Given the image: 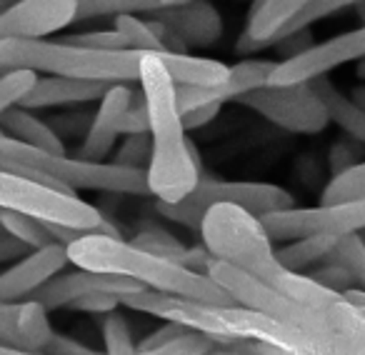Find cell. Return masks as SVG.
<instances>
[{
  "instance_id": "obj_8",
  "label": "cell",
  "mask_w": 365,
  "mask_h": 355,
  "mask_svg": "<svg viewBox=\"0 0 365 355\" xmlns=\"http://www.w3.org/2000/svg\"><path fill=\"white\" fill-rule=\"evenodd\" d=\"M230 203L248 213L265 218L270 213L295 208V198L290 190L273 183H255V180H215V178H200V183L185 200L175 205L155 203V210L170 223L185 225V228L200 230L203 215L213 205Z\"/></svg>"
},
{
  "instance_id": "obj_1",
  "label": "cell",
  "mask_w": 365,
  "mask_h": 355,
  "mask_svg": "<svg viewBox=\"0 0 365 355\" xmlns=\"http://www.w3.org/2000/svg\"><path fill=\"white\" fill-rule=\"evenodd\" d=\"M200 238L213 260L245 270L285 298L298 300L310 308H328L343 300V295L320 285L310 275L283 268L275 258L273 238L265 230L263 220L238 205H213L203 215Z\"/></svg>"
},
{
  "instance_id": "obj_20",
  "label": "cell",
  "mask_w": 365,
  "mask_h": 355,
  "mask_svg": "<svg viewBox=\"0 0 365 355\" xmlns=\"http://www.w3.org/2000/svg\"><path fill=\"white\" fill-rule=\"evenodd\" d=\"M0 128L8 133V138L23 143L28 148H36L43 153H53V155H66V148H63L61 133L53 125H48L46 120L36 115L28 108H13L6 115H0Z\"/></svg>"
},
{
  "instance_id": "obj_30",
  "label": "cell",
  "mask_w": 365,
  "mask_h": 355,
  "mask_svg": "<svg viewBox=\"0 0 365 355\" xmlns=\"http://www.w3.org/2000/svg\"><path fill=\"white\" fill-rule=\"evenodd\" d=\"M330 263H338L353 275L355 285L365 290V240L360 235H345L335 243Z\"/></svg>"
},
{
  "instance_id": "obj_28",
  "label": "cell",
  "mask_w": 365,
  "mask_h": 355,
  "mask_svg": "<svg viewBox=\"0 0 365 355\" xmlns=\"http://www.w3.org/2000/svg\"><path fill=\"white\" fill-rule=\"evenodd\" d=\"M365 198V160L353 165L350 170L333 175L323 188L320 203H345V200Z\"/></svg>"
},
{
  "instance_id": "obj_12",
  "label": "cell",
  "mask_w": 365,
  "mask_h": 355,
  "mask_svg": "<svg viewBox=\"0 0 365 355\" xmlns=\"http://www.w3.org/2000/svg\"><path fill=\"white\" fill-rule=\"evenodd\" d=\"M365 58V26L355 31L340 33L330 41L315 43L305 53L288 61H278L268 86H300L325 78L330 71L345 66V63L363 61Z\"/></svg>"
},
{
  "instance_id": "obj_13",
  "label": "cell",
  "mask_w": 365,
  "mask_h": 355,
  "mask_svg": "<svg viewBox=\"0 0 365 355\" xmlns=\"http://www.w3.org/2000/svg\"><path fill=\"white\" fill-rule=\"evenodd\" d=\"M78 21V0H23L0 13V43L38 41Z\"/></svg>"
},
{
  "instance_id": "obj_16",
  "label": "cell",
  "mask_w": 365,
  "mask_h": 355,
  "mask_svg": "<svg viewBox=\"0 0 365 355\" xmlns=\"http://www.w3.org/2000/svg\"><path fill=\"white\" fill-rule=\"evenodd\" d=\"M135 103V93L130 91L128 83H115L106 91V96L98 101V110L93 113L91 125L86 130V140L81 145V158L86 160H98L110 155L120 138V125L125 118L128 108Z\"/></svg>"
},
{
  "instance_id": "obj_2",
  "label": "cell",
  "mask_w": 365,
  "mask_h": 355,
  "mask_svg": "<svg viewBox=\"0 0 365 355\" xmlns=\"http://www.w3.org/2000/svg\"><path fill=\"white\" fill-rule=\"evenodd\" d=\"M140 93L150 118V165L148 188L155 203L175 205L185 200L200 183V158L195 143L188 138L178 106V86L168 76L158 53H143L140 58Z\"/></svg>"
},
{
  "instance_id": "obj_27",
  "label": "cell",
  "mask_w": 365,
  "mask_h": 355,
  "mask_svg": "<svg viewBox=\"0 0 365 355\" xmlns=\"http://www.w3.org/2000/svg\"><path fill=\"white\" fill-rule=\"evenodd\" d=\"M115 28L123 36L125 46L135 53H165L163 48V38L158 31L155 21H143L138 16H120L115 18Z\"/></svg>"
},
{
  "instance_id": "obj_49",
  "label": "cell",
  "mask_w": 365,
  "mask_h": 355,
  "mask_svg": "<svg viewBox=\"0 0 365 355\" xmlns=\"http://www.w3.org/2000/svg\"><path fill=\"white\" fill-rule=\"evenodd\" d=\"M18 3H23V0H0V13L8 11V8H13V6H18Z\"/></svg>"
},
{
  "instance_id": "obj_3",
  "label": "cell",
  "mask_w": 365,
  "mask_h": 355,
  "mask_svg": "<svg viewBox=\"0 0 365 355\" xmlns=\"http://www.w3.org/2000/svg\"><path fill=\"white\" fill-rule=\"evenodd\" d=\"M205 275L238 305L270 315L308 335L320 348V355H365V318L345 300H338L328 308H310L220 260H210Z\"/></svg>"
},
{
  "instance_id": "obj_26",
  "label": "cell",
  "mask_w": 365,
  "mask_h": 355,
  "mask_svg": "<svg viewBox=\"0 0 365 355\" xmlns=\"http://www.w3.org/2000/svg\"><path fill=\"white\" fill-rule=\"evenodd\" d=\"M163 0H78V21H91V18H120V16H138V13L163 11Z\"/></svg>"
},
{
  "instance_id": "obj_44",
  "label": "cell",
  "mask_w": 365,
  "mask_h": 355,
  "mask_svg": "<svg viewBox=\"0 0 365 355\" xmlns=\"http://www.w3.org/2000/svg\"><path fill=\"white\" fill-rule=\"evenodd\" d=\"M353 165H358L353 158V150H350L345 143H335L333 150H330V168H333V175H340V173L350 170Z\"/></svg>"
},
{
  "instance_id": "obj_51",
  "label": "cell",
  "mask_w": 365,
  "mask_h": 355,
  "mask_svg": "<svg viewBox=\"0 0 365 355\" xmlns=\"http://www.w3.org/2000/svg\"><path fill=\"white\" fill-rule=\"evenodd\" d=\"M8 71H11V68H6V66H3V63H0V76H6Z\"/></svg>"
},
{
  "instance_id": "obj_9",
  "label": "cell",
  "mask_w": 365,
  "mask_h": 355,
  "mask_svg": "<svg viewBox=\"0 0 365 355\" xmlns=\"http://www.w3.org/2000/svg\"><path fill=\"white\" fill-rule=\"evenodd\" d=\"M0 210H16L48 225H63L81 233L101 230V233L120 235L96 205L8 170H0Z\"/></svg>"
},
{
  "instance_id": "obj_7",
  "label": "cell",
  "mask_w": 365,
  "mask_h": 355,
  "mask_svg": "<svg viewBox=\"0 0 365 355\" xmlns=\"http://www.w3.org/2000/svg\"><path fill=\"white\" fill-rule=\"evenodd\" d=\"M0 168L3 170H36L43 173L48 180L71 195L78 190H96V193H115V195H150L148 188V170L135 168H120L115 163H98L86 158L53 155L36 148H28L13 138L0 140Z\"/></svg>"
},
{
  "instance_id": "obj_37",
  "label": "cell",
  "mask_w": 365,
  "mask_h": 355,
  "mask_svg": "<svg viewBox=\"0 0 365 355\" xmlns=\"http://www.w3.org/2000/svg\"><path fill=\"white\" fill-rule=\"evenodd\" d=\"M120 295H110V293H96V295H86V298L76 300L71 305L73 310H83V313L91 315H110L120 308Z\"/></svg>"
},
{
  "instance_id": "obj_48",
  "label": "cell",
  "mask_w": 365,
  "mask_h": 355,
  "mask_svg": "<svg viewBox=\"0 0 365 355\" xmlns=\"http://www.w3.org/2000/svg\"><path fill=\"white\" fill-rule=\"evenodd\" d=\"M350 98H353V101L358 103V106H363V108H365V86H358V88H355L353 96H350Z\"/></svg>"
},
{
  "instance_id": "obj_47",
  "label": "cell",
  "mask_w": 365,
  "mask_h": 355,
  "mask_svg": "<svg viewBox=\"0 0 365 355\" xmlns=\"http://www.w3.org/2000/svg\"><path fill=\"white\" fill-rule=\"evenodd\" d=\"M0 355H46V353H28V350H18L11 345H0Z\"/></svg>"
},
{
  "instance_id": "obj_5",
  "label": "cell",
  "mask_w": 365,
  "mask_h": 355,
  "mask_svg": "<svg viewBox=\"0 0 365 355\" xmlns=\"http://www.w3.org/2000/svg\"><path fill=\"white\" fill-rule=\"evenodd\" d=\"M68 248V258L76 268L96 270L108 275H125L135 280L145 290L175 295V298L200 300V303L215 305H238L218 283L205 273L190 270L180 263H173L155 253L138 248L135 243H128L120 235L110 233H86L73 240Z\"/></svg>"
},
{
  "instance_id": "obj_24",
  "label": "cell",
  "mask_w": 365,
  "mask_h": 355,
  "mask_svg": "<svg viewBox=\"0 0 365 355\" xmlns=\"http://www.w3.org/2000/svg\"><path fill=\"white\" fill-rule=\"evenodd\" d=\"M338 240L340 238H333V235H310V238L290 240L285 248L275 250V258L283 268L293 270V273H303L320 260H328Z\"/></svg>"
},
{
  "instance_id": "obj_10",
  "label": "cell",
  "mask_w": 365,
  "mask_h": 355,
  "mask_svg": "<svg viewBox=\"0 0 365 355\" xmlns=\"http://www.w3.org/2000/svg\"><path fill=\"white\" fill-rule=\"evenodd\" d=\"M240 106L250 108L268 123L298 135H318L328 128L330 118L323 101L310 83L300 86H265L238 98Z\"/></svg>"
},
{
  "instance_id": "obj_19",
  "label": "cell",
  "mask_w": 365,
  "mask_h": 355,
  "mask_svg": "<svg viewBox=\"0 0 365 355\" xmlns=\"http://www.w3.org/2000/svg\"><path fill=\"white\" fill-rule=\"evenodd\" d=\"M110 86L96 81H81V78H63V76H43L26 96L21 108L28 110H43V108H61L78 106V103L101 101Z\"/></svg>"
},
{
  "instance_id": "obj_15",
  "label": "cell",
  "mask_w": 365,
  "mask_h": 355,
  "mask_svg": "<svg viewBox=\"0 0 365 355\" xmlns=\"http://www.w3.org/2000/svg\"><path fill=\"white\" fill-rule=\"evenodd\" d=\"M138 290H145L143 285H138L135 280L125 278V275H108V273H96V270L76 268L71 273H61L53 280H48L33 298L38 303H43L48 310L56 308H71L76 300L86 298V295L96 293H110V295H130Z\"/></svg>"
},
{
  "instance_id": "obj_36",
  "label": "cell",
  "mask_w": 365,
  "mask_h": 355,
  "mask_svg": "<svg viewBox=\"0 0 365 355\" xmlns=\"http://www.w3.org/2000/svg\"><path fill=\"white\" fill-rule=\"evenodd\" d=\"M310 278L318 280L320 285H325V288L335 290V293H340V295L348 288H353V283H355L353 275L338 263H330V265H325V268L315 270V273H310Z\"/></svg>"
},
{
  "instance_id": "obj_22",
  "label": "cell",
  "mask_w": 365,
  "mask_h": 355,
  "mask_svg": "<svg viewBox=\"0 0 365 355\" xmlns=\"http://www.w3.org/2000/svg\"><path fill=\"white\" fill-rule=\"evenodd\" d=\"M310 86H313V91L323 101L330 123H335L348 138H353V140L365 145V108L358 106L350 96L340 93L328 78H318Z\"/></svg>"
},
{
  "instance_id": "obj_25",
  "label": "cell",
  "mask_w": 365,
  "mask_h": 355,
  "mask_svg": "<svg viewBox=\"0 0 365 355\" xmlns=\"http://www.w3.org/2000/svg\"><path fill=\"white\" fill-rule=\"evenodd\" d=\"M0 228L6 235H11L18 243L26 245L28 250H38L56 243V238L51 235V230H48V225L43 220L26 213H16V210H0Z\"/></svg>"
},
{
  "instance_id": "obj_40",
  "label": "cell",
  "mask_w": 365,
  "mask_h": 355,
  "mask_svg": "<svg viewBox=\"0 0 365 355\" xmlns=\"http://www.w3.org/2000/svg\"><path fill=\"white\" fill-rule=\"evenodd\" d=\"M313 46L315 43H313V38H310V31H298V33H293V36L280 38L273 48H278V53L283 56V61H288V58L300 56V53H305Z\"/></svg>"
},
{
  "instance_id": "obj_54",
  "label": "cell",
  "mask_w": 365,
  "mask_h": 355,
  "mask_svg": "<svg viewBox=\"0 0 365 355\" xmlns=\"http://www.w3.org/2000/svg\"><path fill=\"white\" fill-rule=\"evenodd\" d=\"M360 315H363V318H365V310H360Z\"/></svg>"
},
{
  "instance_id": "obj_43",
  "label": "cell",
  "mask_w": 365,
  "mask_h": 355,
  "mask_svg": "<svg viewBox=\"0 0 365 355\" xmlns=\"http://www.w3.org/2000/svg\"><path fill=\"white\" fill-rule=\"evenodd\" d=\"M218 113H220V106H200L188 113H182V123H185L188 130H195V128H203V125H208V123H213Z\"/></svg>"
},
{
  "instance_id": "obj_18",
  "label": "cell",
  "mask_w": 365,
  "mask_h": 355,
  "mask_svg": "<svg viewBox=\"0 0 365 355\" xmlns=\"http://www.w3.org/2000/svg\"><path fill=\"white\" fill-rule=\"evenodd\" d=\"M310 0H260L250 11L248 26L238 43L240 53H255L273 48V41L280 31L290 26L305 11Z\"/></svg>"
},
{
  "instance_id": "obj_46",
  "label": "cell",
  "mask_w": 365,
  "mask_h": 355,
  "mask_svg": "<svg viewBox=\"0 0 365 355\" xmlns=\"http://www.w3.org/2000/svg\"><path fill=\"white\" fill-rule=\"evenodd\" d=\"M205 355H258V353H253L245 343H233V345H228V348H218V345H215V348Z\"/></svg>"
},
{
  "instance_id": "obj_35",
  "label": "cell",
  "mask_w": 365,
  "mask_h": 355,
  "mask_svg": "<svg viewBox=\"0 0 365 355\" xmlns=\"http://www.w3.org/2000/svg\"><path fill=\"white\" fill-rule=\"evenodd\" d=\"M66 43L81 48H93V51H125V41H123L120 33L113 28V31H93V33H78V36H66L61 38Z\"/></svg>"
},
{
  "instance_id": "obj_33",
  "label": "cell",
  "mask_w": 365,
  "mask_h": 355,
  "mask_svg": "<svg viewBox=\"0 0 365 355\" xmlns=\"http://www.w3.org/2000/svg\"><path fill=\"white\" fill-rule=\"evenodd\" d=\"M215 345L218 343L213 338H208V335L195 333V330H185V333L178 335L170 343H163L150 350H138V355H205Z\"/></svg>"
},
{
  "instance_id": "obj_55",
  "label": "cell",
  "mask_w": 365,
  "mask_h": 355,
  "mask_svg": "<svg viewBox=\"0 0 365 355\" xmlns=\"http://www.w3.org/2000/svg\"><path fill=\"white\" fill-rule=\"evenodd\" d=\"M298 355H310V353H298Z\"/></svg>"
},
{
  "instance_id": "obj_31",
  "label": "cell",
  "mask_w": 365,
  "mask_h": 355,
  "mask_svg": "<svg viewBox=\"0 0 365 355\" xmlns=\"http://www.w3.org/2000/svg\"><path fill=\"white\" fill-rule=\"evenodd\" d=\"M358 3H360V0H310L308 6H305V11L300 13V16L295 18V21L290 23L285 31L278 33V38L273 41V46L280 41V38L293 36V33H298V31H310V26H313V23L325 21V18L335 16V13L345 11V8L358 6Z\"/></svg>"
},
{
  "instance_id": "obj_45",
  "label": "cell",
  "mask_w": 365,
  "mask_h": 355,
  "mask_svg": "<svg viewBox=\"0 0 365 355\" xmlns=\"http://www.w3.org/2000/svg\"><path fill=\"white\" fill-rule=\"evenodd\" d=\"M28 253V248L23 243H18L16 238L11 235H3L0 238V263H6V260H18Z\"/></svg>"
},
{
  "instance_id": "obj_14",
  "label": "cell",
  "mask_w": 365,
  "mask_h": 355,
  "mask_svg": "<svg viewBox=\"0 0 365 355\" xmlns=\"http://www.w3.org/2000/svg\"><path fill=\"white\" fill-rule=\"evenodd\" d=\"M68 263L71 258H68V248L63 243L28 250L11 268L0 273V305H16L31 300L48 280L61 275Z\"/></svg>"
},
{
  "instance_id": "obj_6",
  "label": "cell",
  "mask_w": 365,
  "mask_h": 355,
  "mask_svg": "<svg viewBox=\"0 0 365 355\" xmlns=\"http://www.w3.org/2000/svg\"><path fill=\"white\" fill-rule=\"evenodd\" d=\"M140 58L130 48L125 51H93L66 41H6L0 43V63L6 68H28L36 73L63 78H81L106 86L115 83H138Z\"/></svg>"
},
{
  "instance_id": "obj_50",
  "label": "cell",
  "mask_w": 365,
  "mask_h": 355,
  "mask_svg": "<svg viewBox=\"0 0 365 355\" xmlns=\"http://www.w3.org/2000/svg\"><path fill=\"white\" fill-rule=\"evenodd\" d=\"M358 76H360V78H365V58L360 61V66H358Z\"/></svg>"
},
{
  "instance_id": "obj_42",
  "label": "cell",
  "mask_w": 365,
  "mask_h": 355,
  "mask_svg": "<svg viewBox=\"0 0 365 355\" xmlns=\"http://www.w3.org/2000/svg\"><path fill=\"white\" fill-rule=\"evenodd\" d=\"M16 305H0V345H11L16 348Z\"/></svg>"
},
{
  "instance_id": "obj_53",
  "label": "cell",
  "mask_w": 365,
  "mask_h": 355,
  "mask_svg": "<svg viewBox=\"0 0 365 355\" xmlns=\"http://www.w3.org/2000/svg\"><path fill=\"white\" fill-rule=\"evenodd\" d=\"M3 235H6V233H3V228H0V238H3Z\"/></svg>"
},
{
  "instance_id": "obj_21",
  "label": "cell",
  "mask_w": 365,
  "mask_h": 355,
  "mask_svg": "<svg viewBox=\"0 0 365 355\" xmlns=\"http://www.w3.org/2000/svg\"><path fill=\"white\" fill-rule=\"evenodd\" d=\"M158 58L175 86L215 88L223 86L230 73V66L210 61V58L188 56V53H158Z\"/></svg>"
},
{
  "instance_id": "obj_17",
  "label": "cell",
  "mask_w": 365,
  "mask_h": 355,
  "mask_svg": "<svg viewBox=\"0 0 365 355\" xmlns=\"http://www.w3.org/2000/svg\"><path fill=\"white\" fill-rule=\"evenodd\" d=\"M153 21L173 31L185 48H210L223 36V18L208 0H188L153 13Z\"/></svg>"
},
{
  "instance_id": "obj_23",
  "label": "cell",
  "mask_w": 365,
  "mask_h": 355,
  "mask_svg": "<svg viewBox=\"0 0 365 355\" xmlns=\"http://www.w3.org/2000/svg\"><path fill=\"white\" fill-rule=\"evenodd\" d=\"M56 330L48 318V308L36 298L18 303L16 315V348L28 353H43L53 340Z\"/></svg>"
},
{
  "instance_id": "obj_34",
  "label": "cell",
  "mask_w": 365,
  "mask_h": 355,
  "mask_svg": "<svg viewBox=\"0 0 365 355\" xmlns=\"http://www.w3.org/2000/svg\"><path fill=\"white\" fill-rule=\"evenodd\" d=\"M153 155L150 135H125V140L120 143L115 158L110 163L120 168H135V170H148Z\"/></svg>"
},
{
  "instance_id": "obj_11",
  "label": "cell",
  "mask_w": 365,
  "mask_h": 355,
  "mask_svg": "<svg viewBox=\"0 0 365 355\" xmlns=\"http://www.w3.org/2000/svg\"><path fill=\"white\" fill-rule=\"evenodd\" d=\"M273 240H298L310 235H358L365 230V198L345 203H320L315 208H288L260 218Z\"/></svg>"
},
{
  "instance_id": "obj_52",
  "label": "cell",
  "mask_w": 365,
  "mask_h": 355,
  "mask_svg": "<svg viewBox=\"0 0 365 355\" xmlns=\"http://www.w3.org/2000/svg\"><path fill=\"white\" fill-rule=\"evenodd\" d=\"M3 138H8V133L3 130V128H0V140H3Z\"/></svg>"
},
{
  "instance_id": "obj_32",
  "label": "cell",
  "mask_w": 365,
  "mask_h": 355,
  "mask_svg": "<svg viewBox=\"0 0 365 355\" xmlns=\"http://www.w3.org/2000/svg\"><path fill=\"white\" fill-rule=\"evenodd\" d=\"M103 343H106V355H138L130 325L118 310L103 320Z\"/></svg>"
},
{
  "instance_id": "obj_38",
  "label": "cell",
  "mask_w": 365,
  "mask_h": 355,
  "mask_svg": "<svg viewBox=\"0 0 365 355\" xmlns=\"http://www.w3.org/2000/svg\"><path fill=\"white\" fill-rule=\"evenodd\" d=\"M150 130V118H148V108L145 101L140 98V103H133L128 108L125 118H123V125H120V135H145Z\"/></svg>"
},
{
  "instance_id": "obj_4",
  "label": "cell",
  "mask_w": 365,
  "mask_h": 355,
  "mask_svg": "<svg viewBox=\"0 0 365 355\" xmlns=\"http://www.w3.org/2000/svg\"><path fill=\"white\" fill-rule=\"evenodd\" d=\"M120 303L138 313L155 315L165 323H178L182 328L203 333L223 345L265 343L290 355H320V348L308 335L270 318V315L243 308V305L200 303V300L175 298V295L155 293V290H138V293L123 295Z\"/></svg>"
},
{
  "instance_id": "obj_29",
  "label": "cell",
  "mask_w": 365,
  "mask_h": 355,
  "mask_svg": "<svg viewBox=\"0 0 365 355\" xmlns=\"http://www.w3.org/2000/svg\"><path fill=\"white\" fill-rule=\"evenodd\" d=\"M38 78L41 76L36 71H28V68H13L6 76H0V115H6L8 110L21 106L38 83Z\"/></svg>"
},
{
  "instance_id": "obj_41",
  "label": "cell",
  "mask_w": 365,
  "mask_h": 355,
  "mask_svg": "<svg viewBox=\"0 0 365 355\" xmlns=\"http://www.w3.org/2000/svg\"><path fill=\"white\" fill-rule=\"evenodd\" d=\"M185 330L188 328H182V325H178V323H165L163 328L153 330V333L148 335L140 345H138V350H150V348H158V345H163V343H170V340H175L178 335L185 333Z\"/></svg>"
},
{
  "instance_id": "obj_39",
  "label": "cell",
  "mask_w": 365,
  "mask_h": 355,
  "mask_svg": "<svg viewBox=\"0 0 365 355\" xmlns=\"http://www.w3.org/2000/svg\"><path fill=\"white\" fill-rule=\"evenodd\" d=\"M43 353L46 355H106V350H96V348H91V345H83V343H78V340L68 338V335L56 333Z\"/></svg>"
}]
</instances>
